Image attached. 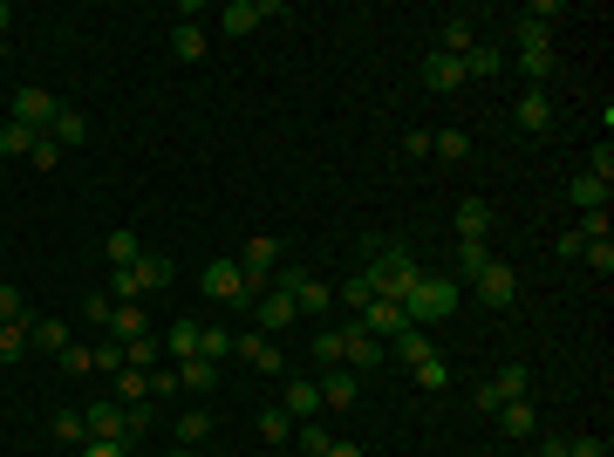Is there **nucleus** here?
Masks as SVG:
<instances>
[{
  "instance_id": "obj_1",
  "label": "nucleus",
  "mask_w": 614,
  "mask_h": 457,
  "mask_svg": "<svg viewBox=\"0 0 614 457\" xmlns=\"http://www.w3.org/2000/svg\"><path fill=\"white\" fill-rule=\"evenodd\" d=\"M362 280H369L383 301H403V294L423 280V267H417V253H410L403 239H362Z\"/></svg>"
},
{
  "instance_id": "obj_2",
  "label": "nucleus",
  "mask_w": 614,
  "mask_h": 457,
  "mask_svg": "<svg viewBox=\"0 0 614 457\" xmlns=\"http://www.w3.org/2000/svg\"><path fill=\"white\" fill-rule=\"evenodd\" d=\"M458 301H464V287L451 280V273H423V280L396 307H403V321H410V328H430V321H444Z\"/></svg>"
},
{
  "instance_id": "obj_3",
  "label": "nucleus",
  "mask_w": 614,
  "mask_h": 457,
  "mask_svg": "<svg viewBox=\"0 0 614 457\" xmlns=\"http://www.w3.org/2000/svg\"><path fill=\"white\" fill-rule=\"evenodd\" d=\"M171 287V260L164 253H137L130 267H110V301H144Z\"/></svg>"
},
{
  "instance_id": "obj_4",
  "label": "nucleus",
  "mask_w": 614,
  "mask_h": 457,
  "mask_svg": "<svg viewBox=\"0 0 614 457\" xmlns=\"http://www.w3.org/2000/svg\"><path fill=\"white\" fill-rule=\"evenodd\" d=\"M526 396H533V369H526V362H505L492 382H478V410H485V417H492L499 403H526Z\"/></svg>"
},
{
  "instance_id": "obj_5",
  "label": "nucleus",
  "mask_w": 614,
  "mask_h": 457,
  "mask_svg": "<svg viewBox=\"0 0 614 457\" xmlns=\"http://www.w3.org/2000/svg\"><path fill=\"white\" fill-rule=\"evenodd\" d=\"M198 287H205V294H212L219 307H253V287H246V273H239V260H212Z\"/></svg>"
},
{
  "instance_id": "obj_6",
  "label": "nucleus",
  "mask_w": 614,
  "mask_h": 457,
  "mask_svg": "<svg viewBox=\"0 0 614 457\" xmlns=\"http://www.w3.org/2000/svg\"><path fill=\"white\" fill-rule=\"evenodd\" d=\"M55 110H62V103H55L48 89H35V82H21V89H14V123H28L35 137L55 130Z\"/></svg>"
},
{
  "instance_id": "obj_7",
  "label": "nucleus",
  "mask_w": 614,
  "mask_h": 457,
  "mask_svg": "<svg viewBox=\"0 0 614 457\" xmlns=\"http://www.w3.org/2000/svg\"><path fill=\"white\" fill-rule=\"evenodd\" d=\"M471 294H478V301L492 307V314H505V307L519 301V273L505 267V260H492V267H485L478 280H471Z\"/></svg>"
},
{
  "instance_id": "obj_8",
  "label": "nucleus",
  "mask_w": 614,
  "mask_h": 457,
  "mask_svg": "<svg viewBox=\"0 0 614 457\" xmlns=\"http://www.w3.org/2000/svg\"><path fill=\"white\" fill-rule=\"evenodd\" d=\"M383 362H389V348L376 342L362 321H348L342 328V369H383Z\"/></svg>"
},
{
  "instance_id": "obj_9",
  "label": "nucleus",
  "mask_w": 614,
  "mask_h": 457,
  "mask_svg": "<svg viewBox=\"0 0 614 457\" xmlns=\"http://www.w3.org/2000/svg\"><path fill=\"white\" fill-rule=\"evenodd\" d=\"M260 21H280V0H232V7H219V35H253Z\"/></svg>"
},
{
  "instance_id": "obj_10",
  "label": "nucleus",
  "mask_w": 614,
  "mask_h": 457,
  "mask_svg": "<svg viewBox=\"0 0 614 457\" xmlns=\"http://www.w3.org/2000/svg\"><path fill=\"white\" fill-rule=\"evenodd\" d=\"M355 321H362V328H369V335H376V342H396V335H403V328H410V321H403V307L396 301H383V294H376V301L362 307V314H355Z\"/></svg>"
},
{
  "instance_id": "obj_11",
  "label": "nucleus",
  "mask_w": 614,
  "mask_h": 457,
  "mask_svg": "<svg viewBox=\"0 0 614 457\" xmlns=\"http://www.w3.org/2000/svg\"><path fill=\"white\" fill-rule=\"evenodd\" d=\"M253 321H260V335H280V328H294V321H301V314H294V294L267 287V294L253 301Z\"/></svg>"
},
{
  "instance_id": "obj_12",
  "label": "nucleus",
  "mask_w": 614,
  "mask_h": 457,
  "mask_svg": "<svg viewBox=\"0 0 614 457\" xmlns=\"http://www.w3.org/2000/svg\"><path fill=\"white\" fill-rule=\"evenodd\" d=\"M314 389H321V410H348V403H355V389H362V376L335 362V369H321V382H314Z\"/></svg>"
},
{
  "instance_id": "obj_13",
  "label": "nucleus",
  "mask_w": 614,
  "mask_h": 457,
  "mask_svg": "<svg viewBox=\"0 0 614 457\" xmlns=\"http://www.w3.org/2000/svg\"><path fill=\"white\" fill-rule=\"evenodd\" d=\"M103 328H110V342H144V335H151V321H144V301H116Z\"/></svg>"
},
{
  "instance_id": "obj_14",
  "label": "nucleus",
  "mask_w": 614,
  "mask_h": 457,
  "mask_svg": "<svg viewBox=\"0 0 614 457\" xmlns=\"http://www.w3.org/2000/svg\"><path fill=\"white\" fill-rule=\"evenodd\" d=\"M280 410H287L294 423H314V417H321V389H314V376H294V382H287Z\"/></svg>"
},
{
  "instance_id": "obj_15",
  "label": "nucleus",
  "mask_w": 614,
  "mask_h": 457,
  "mask_svg": "<svg viewBox=\"0 0 614 457\" xmlns=\"http://www.w3.org/2000/svg\"><path fill=\"white\" fill-rule=\"evenodd\" d=\"M512 123H519V130H553V96H546V89H526V96H519V103H512Z\"/></svg>"
},
{
  "instance_id": "obj_16",
  "label": "nucleus",
  "mask_w": 614,
  "mask_h": 457,
  "mask_svg": "<svg viewBox=\"0 0 614 457\" xmlns=\"http://www.w3.org/2000/svg\"><path fill=\"white\" fill-rule=\"evenodd\" d=\"M423 82H430L437 96H458V89H464V62H458V55H437V48H430V62H423Z\"/></svg>"
},
{
  "instance_id": "obj_17",
  "label": "nucleus",
  "mask_w": 614,
  "mask_h": 457,
  "mask_svg": "<svg viewBox=\"0 0 614 457\" xmlns=\"http://www.w3.org/2000/svg\"><path fill=\"white\" fill-rule=\"evenodd\" d=\"M232 348H239V355H246L260 376H280V348H273V335H260V328H253V335H232Z\"/></svg>"
},
{
  "instance_id": "obj_18",
  "label": "nucleus",
  "mask_w": 614,
  "mask_h": 457,
  "mask_svg": "<svg viewBox=\"0 0 614 457\" xmlns=\"http://www.w3.org/2000/svg\"><path fill=\"white\" fill-rule=\"evenodd\" d=\"M171 369H178V389H185V396H212V389H219V362H205V355L171 362Z\"/></svg>"
},
{
  "instance_id": "obj_19",
  "label": "nucleus",
  "mask_w": 614,
  "mask_h": 457,
  "mask_svg": "<svg viewBox=\"0 0 614 457\" xmlns=\"http://www.w3.org/2000/svg\"><path fill=\"white\" fill-rule=\"evenodd\" d=\"M82 423H89V437L123 444V403H89V410H82Z\"/></svg>"
},
{
  "instance_id": "obj_20",
  "label": "nucleus",
  "mask_w": 614,
  "mask_h": 457,
  "mask_svg": "<svg viewBox=\"0 0 614 457\" xmlns=\"http://www.w3.org/2000/svg\"><path fill=\"white\" fill-rule=\"evenodd\" d=\"M492 232V198H458V239H485Z\"/></svg>"
},
{
  "instance_id": "obj_21",
  "label": "nucleus",
  "mask_w": 614,
  "mask_h": 457,
  "mask_svg": "<svg viewBox=\"0 0 614 457\" xmlns=\"http://www.w3.org/2000/svg\"><path fill=\"white\" fill-rule=\"evenodd\" d=\"M485 267H492V246H485V239H458V273H451V280H458V287H471Z\"/></svg>"
},
{
  "instance_id": "obj_22",
  "label": "nucleus",
  "mask_w": 614,
  "mask_h": 457,
  "mask_svg": "<svg viewBox=\"0 0 614 457\" xmlns=\"http://www.w3.org/2000/svg\"><path fill=\"white\" fill-rule=\"evenodd\" d=\"M608 178H594V171H580V178H574V185H567V198H574V205H580V212H608Z\"/></svg>"
},
{
  "instance_id": "obj_23",
  "label": "nucleus",
  "mask_w": 614,
  "mask_h": 457,
  "mask_svg": "<svg viewBox=\"0 0 614 457\" xmlns=\"http://www.w3.org/2000/svg\"><path fill=\"white\" fill-rule=\"evenodd\" d=\"M492 417H499V430H505V437H533V430H539V410H533V396H526V403H499Z\"/></svg>"
},
{
  "instance_id": "obj_24",
  "label": "nucleus",
  "mask_w": 614,
  "mask_h": 457,
  "mask_svg": "<svg viewBox=\"0 0 614 457\" xmlns=\"http://www.w3.org/2000/svg\"><path fill=\"white\" fill-rule=\"evenodd\" d=\"M198 355V321H171L164 328V362H192Z\"/></svg>"
},
{
  "instance_id": "obj_25",
  "label": "nucleus",
  "mask_w": 614,
  "mask_h": 457,
  "mask_svg": "<svg viewBox=\"0 0 614 457\" xmlns=\"http://www.w3.org/2000/svg\"><path fill=\"white\" fill-rule=\"evenodd\" d=\"M389 355H396V362H403V369H417V362H430V355H437V348H430V335H423V328H403V335H396V342H389Z\"/></svg>"
},
{
  "instance_id": "obj_26",
  "label": "nucleus",
  "mask_w": 614,
  "mask_h": 457,
  "mask_svg": "<svg viewBox=\"0 0 614 457\" xmlns=\"http://www.w3.org/2000/svg\"><path fill=\"white\" fill-rule=\"evenodd\" d=\"M171 55H178V62H205V28H198V21H178V28H171Z\"/></svg>"
},
{
  "instance_id": "obj_27",
  "label": "nucleus",
  "mask_w": 614,
  "mask_h": 457,
  "mask_svg": "<svg viewBox=\"0 0 614 457\" xmlns=\"http://www.w3.org/2000/svg\"><path fill=\"white\" fill-rule=\"evenodd\" d=\"M48 137H55L62 151H76L82 137H89V123H82V110H69V103H62V110H55V130H48Z\"/></svg>"
},
{
  "instance_id": "obj_28",
  "label": "nucleus",
  "mask_w": 614,
  "mask_h": 457,
  "mask_svg": "<svg viewBox=\"0 0 614 457\" xmlns=\"http://www.w3.org/2000/svg\"><path fill=\"white\" fill-rule=\"evenodd\" d=\"M458 62H464V82L471 76H499V48H492V41H471Z\"/></svg>"
},
{
  "instance_id": "obj_29",
  "label": "nucleus",
  "mask_w": 614,
  "mask_h": 457,
  "mask_svg": "<svg viewBox=\"0 0 614 457\" xmlns=\"http://www.w3.org/2000/svg\"><path fill=\"white\" fill-rule=\"evenodd\" d=\"M55 444H62V451H82V444H89V423H82V410H55Z\"/></svg>"
},
{
  "instance_id": "obj_30",
  "label": "nucleus",
  "mask_w": 614,
  "mask_h": 457,
  "mask_svg": "<svg viewBox=\"0 0 614 457\" xmlns=\"http://www.w3.org/2000/svg\"><path fill=\"white\" fill-rule=\"evenodd\" d=\"M28 348H48V355H62V348H69V328H62V321H28Z\"/></svg>"
},
{
  "instance_id": "obj_31",
  "label": "nucleus",
  "mask_w": 614,
  "mask_h": 457,
  "mask_svg": "<svg viewBox=\"0 0 614 457\" xmlns=\"http://www.w3.org/2000/svg\"><path fill=\"white\" fill-rule=\"evenodd\" d=\"M35 144H41V137H35V130H28V123H14V116L0 123V157H28V151H35Z\"/></svg>"
},
{
  "instance_id": "obj_32",
  "label": "nucleus",
  "mask_w": 614,
  "mask_h": 457,
  "mask_svg": "<svg viewBox=\"0 0 614 457\" xmlns=\"http://www.w3.org/2000/svg\"><path fill=\"white\" fill-rule=\"evenodd\" d=\"M164 362V342L157 335H144V342H123V369H157Z\"/></svg>"
},
{
  "instance_id": "obj_33",
  "label": "nucleus",
  "mask_w": 614,
  "mask_h": 457,
  "mask_svg": "<svg viewBox=\"0 0 614 457\" xmlns=\"http://www.w3.org/2000/svg\"><path fill=\"white\" fill-rule=\"evenodd\" d=\"M205 437H212V410H185V417H178V444H185V451H198Z\"/></svg>"
},
{
  "instance_id": "obj_34",
  "label": "nucleus",
  "mask_w": 614,
  "mask_h": 457,
  "mask_svg": "<svg viewBox=\"0 0 614 457\" xmlns=\"http://www.w3.org/2000/svg\"><path fill=\"white\" fill-rule=\"evenodd\" d=\"M116 396H123V403H144V396H151V369H116Z\"/></svg>"
},
{
  "instance_id": "obj_35",
  "label": "nucleus",
  "mask_w": 614,
  "mask_h": 457,
  "mask_svg": "<svg viewBox=\"0 0 614 457\" xmlns=\"http://www.w3.org/2000/svg\"><path fill=\"white\" fill-rule=\"evenodd\" d=\"M430 151L444 157V164H464V157H471V137H464V130H437V137H430Z\"/></svg>"
},
{
  "instance_id": "obj_36",
  "label": "nucleus",
  "mask_w": 614,
  "mask_h": 457,
  "mask_svg": "<svg viewBox=\"0 0 614 457\" xmlns=\"http://www.w3.org/2000/svg\"><path fill=\"white\" fill-rule=\"evenodd\" d=\"M260 437H267V444H287V437H294V417H287L280 403H267V410H260Z\"/></svg>"
},
{
  "instance_id": "obj_37",
  "label": "nucleus",
  "mask_w": 614,
  "mask_h": 457,
  "mask_svg": "<svg viewBox=\"0 0 614 457\" xmlns=\"http://www.w3.org/2000/svg\"><path fill=\"white\" fill-rule=\"evenodd\" d=\"M35 314H28V301H21V287H0V328H28Z\"/></svg>"
},
{
  "instance_id": "obj_38",
  "label": "nucleus",
  "mask_w": 614,
  "mask_h": 457,
  "mask_svg": "<svg viewBox=\"0 0 614 457\" xmlns=\"http://www.w3.org/2000/svg\"><path fill=\"white\" fill-rule=\"evenodd\" d=\"M410 376H417V389H437V396H444V389H451V369H444V362H437V355H430V362H417V369H410Z\"/></svg>"
},
{
  "instance_id": "obj_39",
  "label": "nucleus",
  "mask_w": 614,
  "mask_h": 457,
  "mask_svg": "<svg viewBox=\"0 0 614 457\" xmlns=\"http://www.w3.org/2000/svg\"><path fill=\"white\" fill-rule=\"evenodd\" d=\"M314 362H321V369L342 362V328H321V335H314Z\"/></svg>"
},
{
  "instance_id": "obj_40",
  "label": "nucleus",
  "mask_w": 614,
  "mask_h": 457,
  "mask_svg": "<svg viewBox=\"0 0 614 457\" xmlns=\"http://www.w3.org/2000/svg\"><path fill=\"white\" fill-rule=\"evenodd\" d=\"M137 253H144V239H137V232H110V267H130Z\"/></svg>"
},
{
  "instance_id": "obj_41",
  "label": "nucleus",
  "mask_w": 614,
  "mask_h": 457,
  "mask_svg": "<svg viewBox=\"0 0 614 457\" xmlns=\"http://www.w3.org/2000/svg\"><path fill=\"white\" fill-rule=\"evenodd\" d=\"M335 301H348V307H355V314H362V307L376 301V287H369V280L355 273V280H342V287H335Z\"/></svg>"
},
{
  "instance_id": "obj_42",
  "label": "nucleus",
  "mask_w": 614,
  "mask_h": 457,
  "mask_svg": "<svg viewBox=\"0 0 614 457\" xmlns=\"http://www.w3.org/2000/svg\"><path fill=\"white\" fill-rule=\"evenodd\" d=\"M574 239H580V246H594V239H614V232H608V212H580Z\"/></svg>"
},
{
  "instance_id": "obj_43",
  "label": "nucleus",
  "mask_w": 614,
  "mask_h": 457,
  "mask_svg": "<svg viewBox=\"0 0 614 457\" xmlns=\"http://www.w3.org/2000/svg\"><path fill=\"white\" fill-rule=\"evenodd\" d=\"M580 260H587V267L608 280V273H614V239H594V246H580Z\"/></svg>"
},
{
  "instance_id": "obj_44",
  "label": "nucleus",
  "mask_w": 614,
  "mask_h": 457,
  "mask_svg": "<svg viewBox=\"0 0 614 457\" xmlns=\"http://www.w3.org/2000/svg\"><path fill=\"white\" fill-rule=\"evenodd\" d=\"M198 355H205V362L232 355V335H226V328H198Z\"/></svg>"
},
{
  "instance_id": "obj_45",
  "label": "nucleus",
  "mask_w": 614,
  "mask_h": 457,
  "mask_svg": "<svg viewBox=\"0 0 614 457\" xmlns=\"http://www.w3.org/2000/svg\"><path fill=\"white\" fill-rule=\"evenodd\" d=\"M471 48V21H444V48L437 55H464Z\"/></svg>"
},
{
  "instance_id": "obj_46",
  "label": "nucleus",
  "mask_w": 614,
  "mask_h": 457,
  "mask_svg": "<svg viewBox=\"0 0 614 457\" xmlns=\"http://www.w3.org/2000/svg\"><path fill=\"white\" fill-rule=\"evenodd\" d=\"M55 362H62V369H69V376H89V369H96V348H62V355H55Z\"/></svg>"
},
{
  "instance_id": "obj_47",
  "label": "nucleus",
  "mask_w": 614,
  "mask_h": 457,
  "mask_svg": "<svg viewBox=\"0 0 614 457\" xmlns=\"http://www.w3.org/2000/svg\"><path fill=\"white\" fill-rule=\"evenodd\" d=\"M28 355V328H0V362H21Z\"/></svg>"
},
{
  "instance_id": "obj_48",
  "label": "nucleus",
  "mask_w": 614,
  "mask_h": 457,
  "mask_svg": "<svg viewBox=\"0 0 614 457\" xmlns=\"http://www.w3.org/2000/svg\"><path fill=\"white\" fill-rule=\"evenodd\" d=\"M151 396H164V403L178 396V369H171V362H157V369H151Z\"/></svg>"
},
{
  "instance_id": "obj_49",
  "label": "nucleus",
  "mask_w": 614,
  "mask_h": 457,
  "mask_svg": "<svg viewBox=\"0 0 614 457\" xmlns=\"http://www.w3.org/2000/svg\"><path fill=\"white\" fill-rule=\"evenodd\" d=\"M587 171H594V178H608V185H614V144H608V137L594 144V157H587Z\"/></svg>"
},
{
  "instance_id": "obj_50",
  "label": "nucleus",
  "mask_w": 614,
  "mask_h": 457,
  "mask_svg": "<svg viewBox=\"0 0 614 457\" xmlns=\"http://www.w3.org/2000/svg\"><path fill=\"white\" fill-rule=\"evenodd\" d=\"M96 369H103V376H116V369H123V342H110V335H103V342H96Z\"/></svg>"
},
{
  "instance_id": "obj_51",
  "label": "nucleus",
  "mask_w": 614,
  "mask_h": 457,
  "mask_svg": "<svg viewBox=\"0 0 614 457\" xmlns=\"http://www.w3.org/2000/svg\"><path fill=\"white\" fill-rule=\"evenodd\" d=\"M110 294H82V321H96V328H103V321H110Z\"/></svg>"
},
{
  "instance_id": "obj_52",
  "label": "nucleus",
  "mask_w": 614,
  "mask_h": 457,
  "mask_svg": "<svg viewBox=\"0 0 614 457\" xmlns=\"http://www.w3.org/2000/svg\"><path fill=\"white\" fill-rule=\"evenodd\" d=\"M55 157H62V144H55V137H41L35 151H28V164H35V171H55Z\"/></svg>"
},
{
  "instance_id": "obj_53",
  "label": "nucleus",
  "mask_w": 614,
  "mask_h": 457,
  "mask_svg": "<svg viewBox=\"0 0 614 457\" xmlns=\"http://www.w3.org/2000/svg\"><path fill=\"white\" fill-rule=\"evenodd\" d=\"M533 41H553V35H546V21H533V14H526V21H519V48H533Z\"/></svg>"
},
{
  "instance_id": "obj_54",
  "label": "nucleus",
  "mask_w": 614,
  "mask_h": 457,
  "mask_svg": "<svg viewBox=\"0 0 614 457\" xmlns=\"http://www.w3.org/2000/svg\"><path fill=\"white\" fill-rule=\"evenodd\" d=\"M567 457H608V444H601V437H574V444H567Z\"/></svg>"
},
{
  "instance_id": "obj_55",
  "label": "nucleus",
  "mask_w": 614,
  "mask_h": 457,
  "mask_svg": "<svg viewBox=\"0 0 614 457\" xmlns=\"http://www.w3.org/2000/svg\"><path fill=\"white\" fill-rule=\"evenodd\" d=\"M403 151H410V157H430V130H403Z\"/></svg>"
},
{
  "instance_id": "obj_56",
  "label": "nucleus",
  "mask_w": 614,
  "mask_h": 457,
  "mask_svg": "<svg viewBox=\"0 0 614 457\" xmlns=\"http://www.w3.org/2000/svg\"><path fill=\"white\" fill-rule=\"evenodd\" d=\"M76 457H123V444H103V437H89V444H82Z\"/></svg>"
},
{
  "instance_id": "obj_57",
  "label": "nucleus",
  "mask_w": 614,
  "mask_h": 457,
  "mask_svg": "<svg viewBox=\"0 0 614 457\" xmlns=\"http://www.w3.org/2000/svg\"><path fill=\"white\" fill-rule=\"evenodd\" d=\"M321 457H362V444H328Z\"/></svg>"
},
{
  "instance_id": "obj_58",
  "label": "nucleus",
  "mask_w": 614,
  "mask_h": 457,
  "mask_svg": "<svg viewBox=\"0 0 614 457\" xmlns=\"http://www.w3.org/2000/svg\"><path fill=\"white\" fill-rule=\"evenodd\" d=\"M7 21H14V7H7V0H0V48H7Z\"/></svg>"
},
{
  "instance_id": "obj_59",
  "label": "nucleus",
  "mask_w": 614,
  "mask_h": 457,
  "mask_svg": "<svg viewBox=\"0 0 614 457\" xmlns=\"http://www.w3.org/2000/svg\"><path fill=\"white\" fill-rule=\"evenodd\" d=\"M171 457H198V451H185V444H178V451H171Z\"/></svg>"
}]
</instances>
